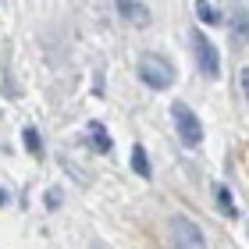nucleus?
Instances as JSON below:
<instances>
[{
	"mask_svg": "<svg viewBox=\"0 0 249 249\" xmlns=\"http://www.w3.org/2000/svg\"><path fill=\"white\" fill-rule=\"evenodd\" d=\"M189 50H192V61H196V68H199L203 78H217V75H221V53H217V47L207 39V32L192 29V32H189Z\"/></svg>",
	"mask_w": 249,
	"mask_h": 249,
	"instance_id": "nucleus-1",
	"label": "nucleus"
},
{
	"mask_svg": "<svg viewBox=\"0 0 249 249\" xmlns=\"http://www.w3.org/2000/svg\"><path fill=\"white\" fill-rule=\"evenodd\" d=\"M135 75H139L150 89H167V86H175V68H171V61L157 57V53H142L139 64H135Z\"/></svg>",
	"mask_w": 249,
	"mask_h": 249,
	"instance_id": "nucleus-2",
	"label": "nucleus"
},
{
	"mask_svg": "<svg viewBox=\"0 0 249 249\" xmlns=\"http://www.w3.org/2000/svg\"><path fill=\"white\" fill-rule=\"evenodd\" d=\"M167 231H171V249H207L203 228L196 221H189V217H171Z\"/></svg>",
	"mask_w": 249,
	"mask_h": 249,
	"instance_id": "nucleus-3",
	"label": "nucleus"
},
{
	"mask_svg": "<svg viewBox=\"0 0 249 249\" xmlns=\"http://www.w3.org/2000/svg\"><path fill=\"white\" fill-rule=\"evenodd\" d=\"M171 118H175V128H178V139L185 146H199L203 142V124L196 118V110H189L185 104H175L171 107Z\"/></svg>",
	"mask_w": 249,
	"mask_h": 249,
	"instance_id": "nucleus-4",
	"label": "nucleus"
},
{
	"mask_svg": "<svg viewBox=\"0 0 249 249\" xmlns=\"http://www.w3.org/2000/svg\"><path fill=\"white\" fill-rule=\"evenodd\" d=\"M118 11L132 25H150V11H146V4H139V0H118Z\"/></svg>",
	"mask_w": 249,
	"mask_h": 249,
	"instance_id": "nucleus-5",
	"label": "nucleus"
},
{
	"mask_svg": "<svg viewBox=\"0 0 249 249\" xmlns=\"http://www.w3.org/2000/svg\"><path fill=\"white\" fill-rule=\"evenodd\" d=\"M89 142H93L96 153H110L114 150V142H110V135H107V128L100 121H89Z\"/></svg>",
	"mask_w": 249,
	"mask_h": 249,
	"instance_id": "nucleus-6",
	"label": "nucleus"
},
{
	"mask_svg": "<svg viewBox=\"0 0 249 249\" xmlns=\"http://www.w3.org/2000/svg\"><path fill=\"white\" fill-rule=\"evenodd\" d=\"M213 199H217V210L224 213V217H235L239 213V207H235V199H231V192H228V185H213Z\"/></svg>",
	"mask_w": 249,
	"mask_h": 249,
	"instance_id": "nucleus-7",
	"label": "nucleus"
},
{
	"mask_svg": "<svg viewBox=\"0 0 249 249\" xmlns=\"http://www.w3.org/2000/svg\"><path fill=\"white\" fill-rule=\"evenodd\" d=\"M132 171L139 175V178H150V175H153L150 157H146V150H142V146H132Z\"/></svg>",
	"mask_w": 249,
	"mask_h": 249,
	"instance_id": "nucleus-8",
	"label": "nucleus"
},
{
	"mask_svg": "<svg viewBox=\"0 0 249 249\" xmlns=\"http://www.w3.org/2000/svg\"><path fill=\"white\" fill-rule=\"evenodd\" d=\"M21 142H25V150H29L32 157H43V139H39V132L32 128V124L21 128Z\"/></svg>",
	"mask_w": 249,
	"mask_h": 249,
	"instance_id": "nucleus-9",
	"label": "nucleus"
},
{
	"mask_svg": "<svg viewBox=\"0 0 249 249\" xmlns=\"http://www.w3.org/2000/svg\"><path fill=\"white\" fill-rule=\"evenodd\" d=\"M196 18L203 21V25H217V21H221V11H213L210 0H196Z\"/></svg>",
	"mask_w": 249,
	"mask_h": 249,
	"instance_id": "nucleus-10",
	"label": "nucleus"
},
{
	"mask_svg": "<svg viewBox=\"0 0 249 249\" xmlns=\"http://www.w3.org/2000/svg\"><path fill=\"white\" fill-rule=\"evenodd\" d=\"M235 36L249 39V11H239V18H235Z\"/></svg>",
	"mask_w": 249,
	"mask_h": 249,
	"instance_id": "nucleus-11",
	"label": "nucleus"
},
{
	"mask_svg": "<svg viewBox=\"0 0 249 249\" xmlns=\"http://www.w3.org/2000/svg\"><path fill=\"white\" fill-rule=\"evenodd\" d=\"M43 203H47L50 210H53V207H61V189H50L47 196H43Z\"/></svg>",
	"mask_w": 249,
	"mask_h": 249,
	"instance_id": "nucleus-12",
	"label": "nucleus"
},
{
	"mask_svg": "<svg viewBox=\"0 0 249 249\" xmlns=\"http://www.w3.org/2000/svg\"><path fill=\"white\" fill-rule=\"evenodd\" d=\"M242 93H246V100H249V68H242Z\"/></svg>",
	"mask_w": 249,
	"mask_h": 249,
	"instance_id": "nucleus-13",
	"label": "nucleus"
},
{
	"mask_svg": "<svg viewBox=\"0 0 249 249\" xmlns=\"http://www.w3.org/2000/svg\"><path fill=\"white\" fill-rule=\"evenodd\" d=\"M4 203H7V192H4V189H0V207H4Z\"/></svg>",
	"mask_w": 249,
	"mask_h": 249,
	"instance_id": "nucleus-14",
	"label": "nucleus"
}]
</instances>
